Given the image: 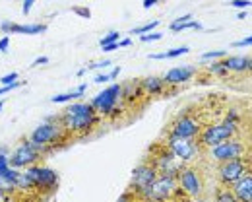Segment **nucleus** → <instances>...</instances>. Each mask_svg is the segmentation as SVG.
Listing matches in <instances>:
<instances>
[{"instance_id":"79ce46f5","label":"nucleus","mask_w":252,"mask_h":202,"mask_svg":"<svg viewBox=\"0 0 252 202\" xmlns=\"http://www.w3.org/2000/svg\"><path fill=\"white\" fill-rule=\"evenodd\" d=\"M189 20H192V16H190V14H185V16H181V18H177L171 26H177V24H183V22H189Z\"/></svg>"},{"instance_id":"0eeeda50","label":"nucleus","mask_w":252,"mask_h":202,"mask_svg":"<svg viewBox=\"0 0 252 202\" xmlns=\"http://www.w3.org/2000/svg\"><path fill=\"white\" fill-rule=\"evenodd\" d=\"M177 183L179 189L183 191L185 199H200L204 193V185H202V175L198 173V169L185 164L179 175H177Z\"/></svg>"},{"instance_id":"4be33fe9","label":"nucleus","mask_w":252,"mask_h":202,"mask_svg":"<svg viewBox=\"0 0 252 202\" xmlns=\"http://www.w3.org/2000/svg\"><path fill=\"white\" fill-rule=\"evenodd\" d=\"M189 51H190L189 47H177V49H169V51H165V53H154V55H150V59H154V61L177 59V57H181V55H187Z\"/></svg>"},{"instance_id":"4468645a","label":"nucleus","mask_w":252,"mask_h":202,"mask_svg":"<svg viewBox=\"0 0 252 202\" xmlns=\"http://www.w3.org/2000/svg\"><path fill=\"white\" fill-rule=\"evenodd\" d=\"M210 156L214 162H225V160H233V158H243L247 156V148H245V142L237 140L235 136L220 142L216 146H210Z\"/></svg>"},{"instance_id":"7ed1b4c3","label":"nucleus","mask_w":252,"mask_h":202,"mask_svg":"<svg viewBox=\"0 0 252 202\" xmlns=\"http://www.w3.org/2000/svg\"><path fill=\"white\" fill-rule=\"evenodd\" d=\"M177 195H181V199H185L183 191L179 189V183H177V177H171V175H158L156 181L152 183V187L146 191V195L142 197V201H173L177 199Z\"/></svg>"},{"instance_id":"49530a36","label":"nucleus","mask_w":252,"mask_h":202,"mask_svg":"<svg viewBox=\"0 0 252 202\" xmlns=\"http://www.w3.org/2000/svg\"><path fill=\"white\" fill-rule=\"evenodd\" d=\"M247 16H249V14H247V12H241V14H239V16H237V18H239V20H247Z\"/></svg>"},{"instance_id":"20e7f679","label":"nucleus","mask_w":252,"mask_h":202,"mask_svg":"<svg viewBox=\"0 0 252 202\" xmlns=\"http://www.w3.org/2000/svg\"><path fill=\"white\" fill-rule=\"evenodd\" d=\"M237 133H239V125L223 119V123H220V125H218V123L206 125V127L202 125L200 135H198V142H200L202 146L210 148V146H216V144H220V142H225V140L237 136Z\"/></svg>"},{"instance_id":"37998d69","label":"nucleus","mask_w":252,"mask_h":202,"mask_svg":"<svg viewBox=\"0 0 252 202\" xmlns=\"http://www.w3.org/2000/svg\"><path fill=\"white\" fill-rule=\"evenodd\" d=\"M49 63V59L47 57H39V59H35L33 61V67H41V65H47Z\"/></svg>"},{"instance_id":"393cba45","label":"nucleus","mask_w":252,"mask_h":202,"mask_svg":"<svg viewBox=\"0 0 252 202\" xmlns=\"http://www.w3.org/2000/svg\"><path fill=\"white\" fill-rule=\"evenodd\" d=\"M216 201L218 202H235L237 199H235L231 187H223V185H221V189L216 193Z\"/></svg>"},{"instance_id":"ddd939ff","label":"nucleus","mask_w":252,"mask_h":202,"mask_svg":"<svg viewBox=\"0 0 252 202\" xmlns=\"http://www.w3.org/2000/svg\"><path fill=\"white\" fill-rule=\"evenodd\" d=\"M200 129H202V123L196 115H181L173 121V125L169 127L167 136H173V138H198L200 135Z\"/></svg>"},{"instance_id":"c756f323","label":"nucleus","mask_w":252,"mask_h":202,"mask_svg":"<svg viewBox=\"0 0 252 202\" xmlns=\"http://www.w3.org/2000/svg\"><path fill=\"white\" fill-rule=\"evenodd\" d=\"M72 12H74L76 16H80V18H86V20H90V18H92V10H90V8H86V6H74V8H72Z\"/></svg>"},{"instance_id":"58836bf2","label":"nucleus","mask_w":252,"mask_h":202,"mask_svg":"<svg viewBox=\"0 0 252 202\" xmlns=\"http://www.w3.org/2000/svg\"><path fill=\"white\" fill-rule=\"evenodd\" d=\"M251 45H252V35L245 37L243 41H237V43H233V47H251Z\"/></svg>"},{"instance_id":"412c9836","label":"nucleus","mask_w":252,"mask_h":202,"mask_svg":"<svg viewBox=\"0 0 252 202\" xmlns=\"http://www.w3.org/2000/svg\"><path fill=\"white\" fill-rule=\"evenodd\" d=\"M86 90H88V84H80L78 90H74V92H66V94H59V96H55L51 101H53V103H68V101L82 100V96L86 94Z\"/></svg>"},{"instance_id":"c03bdc74","label":"nucleus","mask_w":252,"mask_h":202,"mask_svg":"<svg viewBox=\"0 0 252 202\" xmlns=\"http://www.w3.org/2000/svg\"><path fill=\"white\" fill-rule=\"evenodd\" d=\"M130 45H132V39H128V37L123 39V41H119V49H121V47H130Z\"/></svg>"},{"instance_id":"f03ea898","label":"nucleus","mask_w":252,"mask_h":202,"mask_svg":"<svg viewBox=\"0 0 252 202\" xmlns=\"http://www.w3.org/2000/svg\"><path fill=\"white\" fill-rule=\"evenodd\" d=\"M68 136L70 135L64 129L63 121H61V115H53V117H49L47 121H43L33 131L32 135H30V140L47 156L49 150H55L61 144H64L68 140Z\"/></svg>"},{"instance_id":"423d86ee","label":"nucleus","mask_w":252,"mask_h":202,"mask_svg":"<svg viewBox=\"0 0 252 202\" xmlns=\"http://www.w3.org/2000/svg\"><path fill=\"white\" fill-rule=\"evenodd\" d=\"M26 173L30 175V179L33 181L35 193H41V195H53V193H57V189H59V175L51 168H45V166L35 164V166L26 168Z\"/></svg>"},{"instance_id":"f704fd0d","label":"nucleus","mask_w":252,"mask_h":202,"mask_svg":"<svg viewBox=\"0 0 252 202\" xmlns=\"http://www.w3.org/2000/svg\"><path fill=\"white\" fill-rule=\"evenodd\" d=\"M8 47H10V35L4 34L2 37H0V53H6Z\"/></svg>"},{"instance_id":"de8ad7c7","label":"nucleus","mask_w":252,"mask_h":202,"mask_svg":"<svg viewBox=\"0 0 252 202\" xmlns=\"http://www.w3.org/2000/svg\"><path fill=\"white\" fill-rule=\"evenodd\" d=\"M2 107H4V101L0 100V111H2Z\"/></svg>"},{"instance_id":"72a5a7b5","label":"nucleus","mask_w":252,"mask_h":202,"mask_svg":"<svg viewBox=\"0 0 252 202\" xmlns=\"http://www.w3.org/2000/svg\"><path fill=\"white\" fill-rule=\"evenodd\" d=\"M225 121H231V123H237V125H239V121H241V113H239L237 109H229L227 115H225Z\"/></svg>"},{"instance_id":"aec40b11","label":"nucleus","mask_w":252,"mask_h":202,"mask_svg":"<svg viewBox=\"0 0 252 202\" xmlns=\"http://www.w3.org/2000/svg\"><path fill=\"white\" fill-rule=\"evenodd\" d=\"M229 74H245L252 68L251 57H223L221 59Z\"/></svg>"},{"instance_id":"9d476101","label":"nucleus","mask_w":252,"mask_h":202,"mask_svg":"<svg viewBox=\"0 0 252 202\" xmlns=\"http://www.w3.org/2000/svg\"><path fill=\"white\" fill-rule=\"evenodd\" d=\"M156 177H158V171L152 164H140L130 177L128 193H134L136 199H142L146 195V191L152 187V183L156 181Z\"/></svg>"},{"instance_id":"5701e85b","label":"nucleus","mask_w":252,"mask_h":202,"mask_svg":"<svg viewBox=\"0 0 252 202\" xmlns=\"http://www.w3.org/2000/svg\"><path fill=\"white\" fill-rule=\"evenodd\" d=\"M187 30H202V24L200 22H194V20H189V22L171 26V32L173 34H181V32H187Z\"/></svg>"},{"instance_id":"dca6fc26","label":"nucleus","mask_w":252,"mask_h":202,"mask_svg":"<svg viewBox=\"0 0 252 202\" xmlns=\"http://www.w3.org/2000/svg\"><path fill=\"white\" fill-rule=\"evenodd\" d=\"M194 76H196V68L194 67H177L167 70L163 74V82L167 86H181V84L190 82Z\"/></svg>"},{"instance_id":"39448f33","label":"nucleus","mask_w":252,"mask_h":202,"mask_svg":"<svg viewBox=\"0 0 252 202\" xmlns=\"http://www.w3.org/2000/svg\"><path fill=\"white\" fill-rule=\"evenodd\" d=\"M45 160V154L33 144L30 138H24L16 148L14 152L10 154V168L16 169H26L35 164H41Z\"/></svg>"},{"instance_id":"bb28decb","label":"nucleus","mask_w":252,"mask_h":202,"mask_svg":"<svg viewBox=\"0 0 252 202\" xmlns=\"http://www.w3.org/2000/svg\"><path fill=\"white\" fill-rule=\"evenodd\" d=\"M159 26V20H154V22H150V24H146V26H138V28H134L132 30V34L134 35H144V34H150V32H156V28Z\"/></svg>"},{"instance_id":"a878e982","label":"nucleus","mask_w":252,"mask_h":202,"mask_svg":"<svg viewBox=\"0 0 252 202\" xmlns=\"http://www.w3.org/2000/svg\"><path fill=\"white\" fill-rule=\"evenodd\" d=\"M208 72H210L212 76H220V78H223V76H227V74H229V70L225 68V65H223V61H221V59L220 61H216L212 67L208 68Z\"/></svg>"},{"instance_id":"f8f14e48","label":"nucleus","mask_w":252,"mask_h":202,"mask_svg":"<svg viewBox=\"0 0 252 202\" xmlns=\"http://www.w3.org/2000/svg\"><path fill=\"white\" fill-rule=\"evenodd\" d=\"M121 88H123V84H111L90 101L101 117H109L111 111L121 103Z\"/></svg>"},{"instance_id":"a18cd8bd","label":"nucleus","mask_w":252,"mask_h":202,"mask_svg":"<svg viewBox=\"0 0 252 202\" xmlns=\"http://www.w3.org/2000/svg\"><path fill=\"white\" fill-rule=\"evenodd\" d=\"M156 4H159V0H144V8H152Z\"/></svg>"},{"instance_id":"9b49d317","label":"nucleus","mask_w":252,"mask_h":202,"mask_svg":"<svg viewBox=\"0 0 252 202\" xmlns=\"http://www.w3.org/2000/svg\"><path fill=\"white\" fill-rule=\"evenodd\" d=\"M247 171H251V164L247 162V158H233V160H225L220 162L218 168V177L223 187H231L237 179H241Z\"/></svg>"},{"instance_id":"473e14b6","label":"nucleus","mask_w":252,"mask_h":202,"mask_svg":"<svg viewBox=\"0 0 252 202\" xmlns=\"http://www.w3.org/2000/svg\"><path fill=\"white\" fill-rule=\"evenodd\" d=\"M6 168H10V156L4 148H0V171H4Z\"/></svg>"},{"instance_id":"2eb2a0df","label":"nucleus","mask_w":252,"mask_h":202,"mask_svg":"<svg viewBox=\"0 0 252 202\" xmlns=\"http://www.w3.org/2000/svg\"><path fill=\"white\" fill-rule=\"evenodd\" d=\"M2 34H24V35H39L47 32V24H12V22H2L0 24Z\"/></svg>"},{"instance_id":"b1692460","label":"nucleus","mask_w":252,"mask_h":202,"mask_svg":"<svg viewBox=\"0 0 252 202\" xmlns=\"http://www.w3.org/2000/svg\"><path fill=\"white\" fill-rule=\"evenodd\" d=\"M121 70H123V68L115 67L111 72H107V74H99V76H95V82H97V84H109V82H113L115 78L121 76Z\"/></svg>"},{"instance_id":"a211bd4d","label":"nucleus","mask_w":252,"mask_h":202,"mask_svg":"<svg viewBox=\"0 0 252 202\" xmlns=\"http://www.w3.org/2000/svg\"><path fill=\"white\" fill-rule=\"evenodd\" d=\"M140 86H142L144 96H148V98L163 96V94H165V90L169 88V86L163 82V78H161V76H146V78H142V80H140Z\"/></svg>"},{"instance_id":"f3484780","label":"nucleus","mask_w":252,"mask_h":202,"mask_svg":"<svg viewBox=\"0 0 252 202\" xmlns=\"http://www.w3.org/2000/svg\"><path fill=\"white\" fill-rule=\"evenodd\" d=\"M231 191L235 195V199L239 202H251L252 201V173L247 171L241 179H237L231 185Z\"/></svg>"},{"instance_id":"2f4dec72","label":"nucleus","mask_w":252,"mask_h":202,"mask_svg":"<svg viewBox=\"0 0 252 202\" xmlns=\"http://www.w3.org/2000/svg\"><path fill=\"white\" fill-rule=\"evenodd\" d=\"M22 86V82L20 80H16V82H12V84H4L2 88H0V98L2 96H6V94H10L12 90H16V88H20Z\"/></svg>"},{"instance_id":"ea45409f","label":"nucleus","mask_w":252,"mask_h":202,"mask_svg":"<svg viewBox=\"0 0 252 202\" xmlns=\"http://www.w3.org/2000/svg\"><path fill=\"white\" fill-rule=\"evenodd\" d=\"M117 49H119V41H117V43H109V45H103V47H101V51H103V53H113V51H117Z\"/></svg>"},{"instance_id":"6e6552de","label":"nucleus","mask_w":252,"mask_h":202,"mask_svg":"<svg viewBox=\"0 0 252 202\" xmlns=\"http://www.w3.org/2000/svg\"><path fill=\"white\" fill-rule=\"evenodd\" d=\"M165 146L183 164H192L200 156V148H202V144L198 142V138H173V136H167Z\"/></svg>"},{"instance_id":"f257e3e1","label":"nucleus","mask_w":252,"mask_h":202,"mask_svg":"<svg viewBox=\"0 0 252 202\" xmlns=\"http://www.w3.org/2000/svg\"><path fill=\"white\" fill-rule=\"evenodd\" d=\"M61 121H63L64 129L70 136L88 135L99 125L101 115L95 111L92 103H84V101L76 100L64 109Z\"/></svg>"},{"instance_id":"e433bc0d","label":"nucleus","mask_w":252,"mask_h":202,"mask_svg":"<svg viewBox=\"0 0 252 202\" xmlns=\"http://www.w3.org/2000/svg\"><path fill=\"white\" fill-rule=\"evenodd\" d=\"M16 80H18V72H12V74H6V76L0 78L2 84H12V82H16Z\"/></svg>"},{"instance_id":"c85d7f7f","label":"nucleus","mask_w":252,"mask_h":202,"mask_svg":"<svg viewBox=\"0 0 252 202\" xmlns=\"http://www.w3.org/2000/svg\"><path fill=\"white\" fill-rule=\"evenodd\" d=\"M223 57H227L225 51H210V53H204L202 55V61H220Z\"/></svg>"},{"instance_id":"7c9ffc66","label":"nucleus","mask_w":252,"mask_h":202,"mask_svg":"<svg viewBox=\"0 0 252 202\" xmlns=\"http://www.w3.org/2000/svg\"><path fill=\"white\" fill-rule=\"evenodd\" d=\"M161 37H163V34H159V32H150V34L140 35V41L142 43H152V41H159Z\"/></svg>"},{"instance_id":"6ab92c4d","label":"nucleus","mask_w":252,"mask_h":202,"mask_svg":"<svg viewBox=\"0 0 252 202\" xmlns=\"http://www.w3.org/2000/svg\"><path fill=\"white\" fill-rule=\"evenodd\" d=\"M20 175V169L6 168L0 171V195H14L16 193V179Z\"/></svg>"},{"instance_id":"1a4fd4ad","label":"nucleus","mask_w":252,"mask_h":202,"mask_svg":"<svg viewBox=\"0 0 252 202\" xmlns=\"http://www.w3.org/2000/svg\"><path fill=\"white\" fill-rule=\"evenodd\" d=\"M152 154H154V158H152L150 164L156 168L158 175H171V177H177L181 168L185 166L179 158L173 156V152H171L167 146H163V148L154 146V148H152Z\"/></svg>"},{"instance_id":"cd10ccee","label":"nucleus","mask_w":252,"mask_h":202,"mask_svg":"<svg viewBox=\"0 0 252 202\" xmlns=\"http://www.w3.org/2000/svg\"><path fill=\"white\" fill-rule=\"evenodd\" d=\"M119 39H121V34H119V32H109L107 35H103V37H101L99 45L103 47V45H109V43H117Z\"/></svg>"},{"instance_id":"c9c22d12","label":"nucleus","mask_w":252,"mask_h":202,"mask_svg":"<svg viewBox=\"0 0 252 202\" xmlns=\"http://www.w3.org/2000/svg\"><path fill=\"white\" fill-rule=\"evenodd\" d=\"M229 4H231L233 8H251L252 2L251 0H231Z\"/></svg>"},{"instance_id":"4c0bfd02","label":"nucleus","mask_w":252,"mask_h":202,"mask_svg":"<svg viewBox=\"0 0 252 202\" xmlns=\"http://www.w3.org/2000/svg\"><path fill=\"white\" fill-rule=\"evenodd\" d=\"M111 65H113V61H111V59H105V61L94 63V65H92V68H94V70H99V68H109Z\"/></svg>"},{"instance_id":"a19ab883","label":"nucleus","mask_w":252,"mask_h":202,"mask_svg":"<svg viewBox=\"0 0 252 202\" xmlns=\"http://www.w3.org/2000/svg\"><path fill=\"white\" fill-rule=\"evenodd\" d=\"M33 4H35V0H24V10H22V12H24L26 16L30 14V10H32Z\"/></svg>"}]
</instances>
